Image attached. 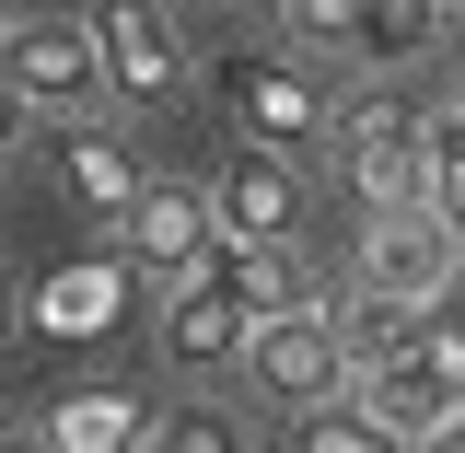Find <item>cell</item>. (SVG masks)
I'll list each match as a JSON object with an SVG mask.
<instances>
[{"instance_id":"1","label":"cell","mask_w":465,"mask_h":453,"mask_svg":"<svg viewBox=\"0 0 465 453\" xmlns=\"http://www.w3.org/2000/svg\"><path fill=\"white\" fill-rule=\"evenodd\" d=\"M256 314H268V280H256V244L244 232H222L186 280L163 291V360L174 372H210V360H244V338H256Z\"/></svg>"},{"instance_id":"2","label":"cell","mask_w":465,"mask_h":453,"mask_svg":"<svg viewBox=\"0 0 465 453\" xmlns=\"http://www.w3.org/2000/svg\"><path fill=\"white\" fill-rule=\"evenodd\" d=\"M244 384L268 407H338L361 384V338H349L338 302H280V314H256V338H244Z\"/></svg>"},{"instance_id":"3","label":"cell","mask_w":465,"mask_h":453,"mask_svg":"<svg viewBox=\"0 0 465 453\" xmlns=\"http://www.w3.org/2000/svg\"><path fill=\"white\" fill-rule=\"evenodd\" d=\"M338 174L361 186V210H419L430 174H442V128L407 105V94H361L338 116Z\"/></svg>"},{"instance_id":"4","label":"cell","mask_w":465,"mask_h":453,"mask_svg":"<svg viewBox=\"0 0 465 453\" xmlns=\"http://www.w3.org/2000/svg\"><path fill=\"white\" fill-rule=\"evenodd\" d=\"M349 396H361V407H372V419H384V430H396L407 453H419V442H430V430H442V419H465V360H454V349H442V338H430V326H419V338H396V349H372Z\"/></svg>"},{"instance_id":"5","label":"cell","mask_w":465,"mask_h":453,"mask_svg":"<svg viewBox=\"0 0 465 453\" xmlns=\"http://www.w3.org/2000/svg\"><path fill=\"white\" fill-rule=\"evenodd\" d=\"M454 268H465V232L419 198V210H372L361 222V268L349 280H361V302H430Z\"/></svg>"},{"instance_id":"6","label":"cell","mask_w":465,"mask_h":453,"mask_svg":"<svg viewBox=\"0 0 465 453\" xmlns=\"http://www.w3.org/2000/svg\"><path fill=\"white\" fill-rule=\"evenodd\" d=\"M210 244H222V198L163 174V186H140V210L116 222V268H140L152 291H174L198 256H210Z\"/></svg>"},{"instance_id":"7","label":"cell","mask_w":465,"mask_h":453,"mask_svg":"<svg viewBox=\"0 0 465 453\" xmlns=\"http://www.w3.org/2000/svg\"><path fill=\"white\" fill-rule=\"evenodd\" d=\"M94 47H105V82L128 94V105L186 94V35H174L163 0H94Z\"/></svg>"},{"instance_id":"8","label":"cell","mask_w":465,"mask_h":453,"mask_svg":"<svg viewBox=\"0 0 465 453\" xmlns=\"http://www.w3.org/2000/svg\"><path fill=\"white\" fill-rule=\"evenodd\" d=\"M0 58H12V82H24L47 116L116 94V82H105V47H94V12H82V24H47V12H35V24H12V35H0Z\"/></svg>"},{"instance_id":"9","label":"cell","mask_w":465,"mask_h":453,"mask_svg":"<svg viewBox=\"0 0 465 453\" xmlns=\"http://www.w3.org/2000/svg\"><path fill=\"white\" fill-rule=\"evenodd\" d=\"M222 232H244V244H291L302 232V174H291L280 140H244V152H222Z\"/></svg>"},{"instance_id":"10","label":"cell","mask_w":465,"mask_h":453,"mask_svg":"<svg viewBox=\"0 0 465 453\" xmlns=\"http://www.w3.org/2000/svg\"><path fill=\"white\" fill-rule=\"evenodd\" d=\"M232 105H244V128H256V140H314V128H338V105H326V82H302V70H291V58H244V70H232Z\"/></svg>"},{"instance_id":"11","label":"cell","mask_w":465,"mask_h":453,"mask_svg":"<svg viewBox=\"0 0 465 453\" xmlns=\"http://www.w3.org/2000/svg\"><path fill=\"white\" fill-rule=\"evenodd\" d=\"M47 442L58 453H140L152 442V407L128 396V384H70V396L47 407Z\"/></svg>"},{"instance_id":"12","label":"cell","mask_w":465,"mask_h":453,"mask_svg":"<svg viewBox=\"0 0 465 453\" xmlns=\"http://www.w3.org/2000/svg\"><path fill=\"white\" fill-rule=\"evenodd\" d=\"M442 35V0H361V35H349V58L361 70H419V47Z\"/></svg>"},{"instance_id":"13","label":"cell","mask_w":465,"mask_h":453,"mask_svg":"<svg viewBox=\"0 0 465 453\" xmlns=\"http://www.w3.org/2000/svg\"><path fill=\"white\" fill-rule=\"evenodd\" d=\"M70 186H82V210H94V222H128V210H140V163H128L116 140H94V128L70 140Z\"/></svg>"},{"instance_id":"14","label":"cell","mask_w":465,"mask_h":453,"mask_svg":"<svg viewBox=\"0 0 465 453\" xmlns=\"http://www.w3.org/2000/svg\"><path fill=\"white\" fill-rule=\"evenodd\" d=\"M291 453H407L384 419L361 396H338V407H302V430H291Z\"/></svg>"},{"instance_id":"15","label":"cell","mask_w":465,"mask_h":453,"mask_svg":"<svg viewBox=\"0 0 465 453\" xmlns=\"http://www.w3.org/2000/svg\"><path fill=\"white\" fill-rule=\"evenodd\" d=\"M140 453H244V430H232L222 407H174V419H152Z\"/></svg>"},{"instance_id":"16","label":"cell","mask_w":465,"mask_h":453,"mask_svg":"<svg viewBox=\"0 0 465 453\" xmlns=\"http://www.w3.org/2000/svg\"><path fill=\"white\" fill-rule=\"evenodd\" d=\"M280 12H291L302 47H338V58H349V35H361V0H280Z\"/></svg>"},{"instance_id":"17","label":"cell","mask_w":465,"mask_h":453,"mask_svg":"<svg viewBox=\"0 0 465 453\" xmlns=\"http://www.w3.org/2000/svg\"><path fill=\"white\" fill-rule=\"evenodd\" d=\"M35 128H47V105H35V94L12 82V58H0V163H12V152H24Z\"/></svg>"},{"instance_id":"18","label":"cell","mask_w":465,"mask_h":453,"mask_svg":"<svg viewBox=\"0 0 465 453\" xmlns=\"http://www.w3.org/2000/svg\"><path fill=\"white\" fill-rule=\"evenodd\" d=\"M430 210L465 232V128H454V116H442V174H430Z\"/></svg>"},{"instance_id":"19","label":"cell","mask_w":465,"mask_h":453,"mask_svg":"<svg viewBox=\"0 0 465 453\" xmlns=\"http://www.w3.org/2000/svg\"><path fill=\"white\" fill-rule=\"evenodd\" d=\"M430 338H442V349H454V360H465V268H454V280H442V291H430Z\"/></svg>"},{"instance_id":"20","label":"cell","mask_w":465,"mask_h":453,"mask_svg":"<svg viewBox=\"0 0 465 453\" xmlns=\"http://www.w3.org/2000/svg\"><path fill=\"white\" fill-rule=\"evenodd\" d=\"M419 453H465V419H442V430H430V442H419Z\"/></svg>"},{"instance_id":"21","label":"cell","mask_w":465,"mask_h":453,"mask_svg":"<svg viewBox=\"0 0 465 453\" xmlns=\"http://www.w3.org/2000/svg\"><path fill=\"white\" fill-rule=\"evenodd\" d=\"M0 453H58V442H47V430H35V442H0Z\"/></svg>"},{"instance_id":"22","label":"cell","mask_w":465,"mask_h":453,"mask_svg":"<svg viewBox=\"0 0 465 453\" xmlns=\"http://www.w3.org/2000/svg\"><path fill=\"white\" fill-rule=\"evenodd\" d=\"M442 24H454V35H465V0H442Z\"/></svg>"},{"instance_id":"23","label":"cell","mask_w":465,"mask_h":453,"mask_svg":"<svg viewBox=\"0 0 465 453\" xmlns=\"http://www.w3.org/2000/svg\"><path fill=\"white\" fill-rule=\"evenodd\" d=\"M454 128H465V70H454Z\"/></svg>"},{"instance_id":"24","label":"cell","mask_w":465,"mask_h":453,"mask_svg":"<svg viewBox=\"0 0 465 453\" xmlns=\"http://www.w3.org/2000/svg\"><path fill=\"white\" fill-rule=\"evenodd\" d=\"M0 338H12V291H0Z\"/></svg>"},{"instance_id":"25","label":"cell","mask_w":465,"mask_h":453,"mask_svg":"<svg viewBox=\"0 0 465 453\" xmlns=\"http://www.w3.org/2000/svg\"><path fill=\"white\" fill-rule=\"evenodd\" d=\"M0 35H12V12H0Z\"/></svg>"}]
</instances>
